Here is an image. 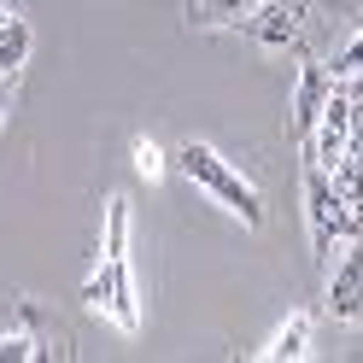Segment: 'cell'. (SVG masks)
Instances as JSON below:
<instances>
[{
  "mask_svg": "<svg viewBox=\"0 0 363 363\" xmlns=\"http://www.w3.org/2000/svg\"><path fill=\"white\" fill-rule=\"evenodd\" d=\"M176 170L188 176L194 188H206L229 217H240L246 229H264V199H258V188L229 164V158H217L206 141H188V147H182V152H176Z\"/></svg>",
  "mask_w": 363,
  "mask_h": 363,
  "instance_id": "obj_1",
  "label": "cell"
},
{
  "mask_svg": "<svg viewBox=\"0 0 363 363\" xmlns=\"http://www.w3.org/2000/svg\"><path fill=\"white\" fill-rule=\"evenodd\" d=\"M82 305L100 311L106 323H118L123 334L141 328V293H135V269H129V258H106L100 276L82 281Z\"/></svg>",
  "mask_w": 363,
  "mask_h": 363,
  "instance_id": "obj_2",
  "label": "cell"
},
{
  "mask_svg": "<svg viewBox=\"0 0 363 363\" xmlns=\"http://www.w3.org/2000/svg\"><path fill=\"white\" fill-rule=\"evenodd\" d=\"M305 217H311V252L328 264V258H334V246L346 240V206L334 199L323 164H305Z\"/></svg>",
  "mask_w": 363,
  "mask_h": 363,
  "instance_id": "obj_3",
  "label": "cell"
},
{
  "mask_svg": "<svg viewBox=\"0 0 363 363\" xmlns=\"http://www.w3.org/2000/svg\"><path fill=\"white\" fill-rule=\"evenodd\" d=\"M305 18H311V6H305V0H258V6L240 18V30L252 35L264 53H287V48H299Z\"/></svg>",
  "mask_w": 363,
  "mask_h": 363,
  "instance_id": "obj_4",
  "label": "cell"
},
{
  "mask_svg": "<svg viewBox=\"0 0 363 363\" xmlns=\"http://www.w3.org/2000/svg\"><path fill=\"white\" fill-rule=\"evenodd\" d=\"M328 316L334 323H357L363 316V235L346 240V258L328 276Z\"/></svg>",
  "mask_w": 363,
  "mask_h": 363,
  "instance_id": "obj_5",
  "label": "cell"
},
{
  "mask_svg": "<svg viewBox=\"0 0 363 363\" xmlns=\"http://www.w3.org/2000/svg\"><path fill=\"white\" fill-rule=\"evenodd\" d=\"M328 88H334L328 65H305V71H299V88H293V118H287L293 141H305V135L316 129V118H323V100H328Z\"/></svg>",
  "mask_w": 363,
  "mask_h": 363,
  "instance_id": "obj_6",
  "label": "cell"
},
{
  "mask_svg": "<svg viewBox=\"0 0 363 363\" xmlns=\"http://www.w3.org/2000/svg\"><path fill=\"white\" fill-rule=\"evenodd\" d=\"M30 48H35V35H30V24L24 18H6L0 24V77H18L30 65Z\"/></svg>",
  "mask_w": 363,
  "mask_h": 363,
  "instance_id": "obj_7",
  "label": "cell"
},
{
  "mask_svg": "<svg viewBox=\"0 0 363 363\" xmlns=\"http://www.w3.org/2000/svg\"><path fill=\"white\" fill-rule=\"evenodd\" d=\"M305 352H311V316H293V323L264 346L269 363H293V357H305Z\"/></svg>",
  "mask_w": 363,
  "mask_h": 363,
  "instance_id": "obj_8",
  "label": "cell"
},
{
  "mask_svg": "<svg viewBox=\"0 0 363 363\" xmlns=\"http://www.w3.org/2000/svg\"><path fill=\"white\" fill-rule=\"evenodd\" d=\"M106 258H129V199L123 194H111L106 199V246H100Z\"/></svg>",
  "mask_w": 363,
  "mask_h": 363,
  "instance_id": "obj_9",
  "label": "cell"
},
{
  "mask_svg": "<svg viewBox=\"0 0 363 363\" xmlns=\"http://www.w3.org/2000/svg\"><path fill=\"white\" fill-rule=\"evenodd\" d=\"M258 0H188V18L194 24H240Z\"/></svg>",
  "mask_w": 363,
  "mask_h": 363,
  "instance_id": "obj_10",
  "label": "cell"
},
{
  "mask_svg": "<svg viewBox=\"0 0 363 363\" xmlns=\"http://www.w3.org/2000/svg\"><path fill=\"white\" fill-rule=\"evenodd\" d=\"M48 346L35 334H0V363H41Z\"/></svg>",
  "mask_w": 363,
  "mask_h": 363,
  "instance_id": "obj_11",
  "label": "cell"
},
{
  "mask_svg": "<svg viewBox=\"0 0 363 363\" xmlns=\"http://www.w3.org/2000/svg\"><path fill=\"white\" fill-rule=\"evenodd\" d=\"M328 77H334V82H346V77H363V30H357V35L346 41V48L334 53V65H328Z\"/></svg>",
  "mask_w": 363,
  "mask_h": 363,
  "instance_id": "obj_12",
  "label": "cell"
},
{
  "mask_svg": "<svg viewBox=\"0 0 363 363\" xmlns=\"http://www.w3.org/2000/svg\"><path fill=\"white\" fill-rule=\"evenodd\" d=\"M135 170H141L147 182H152V176H164V152H158L152 141H135Z\"/></svg>",
  "mask_w": 363,
  "mask_h": 363,
  "instance_id": "obj_13",
  "label": "cell"
},
{
  "mask_svg": "<svg viewBox=\"0 0 363 363\" xmlns=\"http://www.w3.org/2000/svg\"><path fill=\"white\" fill-rule=\"evenodd\" d=\"M346 141H352L346 152H357V147H363V94H352V129H346Z\"/></svg>",
  "mask_w": 363,
  "mask_h": 363,
  "instance_id": "obj_14",
  "label": "cell"
},
{
  "mask_svg": "<svg viewBox=\"0 0 363 363\" xmlns=\"http://www.w3.org/2000/svg\"><path fill=\"white\" fill-rule=\"evenodd\" d=\"M6 106H12V77H0V123H6Z\"/></svg>",
  "mask_w": 363,
  "mask_h": 363,
  "instance_id": "obj_15",
  "label": "cell"
},
{
  "mask_svg": "<svg viewBox=\"0 0 363 363\" xmlns=\"http://www.w3.org/2000/svg\"><path fill=\"white\" fill-rule=\"evenodd\" d=\"M6 18H12V12H6V0H0V24H6Z\"/></svg>",
  "mask_w": 363,
  "mask_h": 363,
  "instance_id": "obj_16",
  "label": "cell"
},
{
  "mask_svg": "<svg viewBox=\"0 0 363 363\" xmlns=\"http://www.w3.org/2000/svg\"><path fill=\"white\" fill-rule=\"evenodd\" d=\"M357 323H363V316H357Z\"/></svg>",
  "mask_w": 363,
  "mask_h": 363,
  "instance_id": "obj_17",
  "label": "cell"
}]
</instances>
